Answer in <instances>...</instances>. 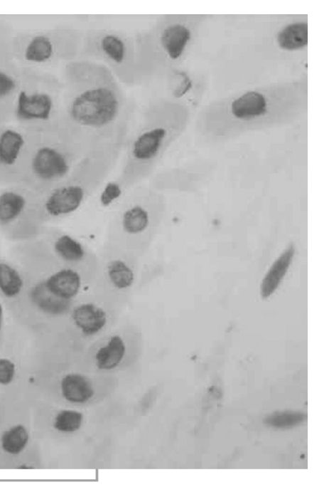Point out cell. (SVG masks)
Returning a JSON list of instances; mask_svg holds the SVG:
<instances>
[{
  "label": "cell",
  "instance_id": "cell-1",
  "mask_svg": "<svg viewBox=\"0 0 329 497\" xmlns=\"http://www.w3.org/2000/svg\"><path fill=\"white\" fill-rule=\"evenodd\" d=\"M88 83L72 100L69 114L88 133V142L100 155L116 157L128 117L122 95L107 68L91 64Z\"/></svg>",
  "mask_w": 329,
  "mask_h": 497
},
{
  "label": "cell",
  "instance_id": "cell-2",
  "mask_svg": "<svg viewBox=\"0 0 329 497\" xmlns=\"http://www.w3.org/2000/svg\"><path fill=\"white\" fill-rule=\"evenodd\" d=\"M117 219L124 232L139 235L145 232L153 221L157 211V199L152 189H139L126 198L117 211Z\"/></svg>",
  "mask_w": 329,
  "mask_h": 497
},
{
  "label": "cell",
  "instance_id": "cell-3",
  "mask_svg": "<svg viewBox=\"0 0 329 497\" xmlns=\"http://www.w3.org/2000/svg\"><path fill=\"white\" fill-rule=\"evenodd\" d=\"M32 168L38 178L53 182L67 177L71 172L72 164L58 149L43 146L36 151L32 160Z\"/></svg>",
  "mask_w": 329,
  "mask_h": 497
},
{
  "label": "cell",
  "instance_id": "cell-4",
  "mask_svg": "<svg viewBox=\"0 0 329 497\" xmlns=\"http://www.w3.org/2000/svg\"><path fill=\"white\" fill-rule=\"evenodd\" d=\"M95 47L111 66L122 69L130 64V49L125 38L114 32H104L95 41Z\"/></svg>",
  "mask_w": 329,
  "mask_h": 497
},
{
  "label": "cell",
  "instance_id": "cell-5",
  "mask_svg": "<svg viewBox=\"0 0 329 497\" xmlns=\"http://www.w3.org/2000/svg\"><path fill=\"white\" fill-rule=\"evenodd\" d=\"M53 102L47 93L28 95L21 91L18 97L16 113L22 120H48L52 114Z\"/></svg>",
  "mask_w": 329,
  "mask_h": 497
},
{
  "label": "cell",
  "instance_id": "cell-6",
  "mask_svg": "<svg viewBox=\"0 0 329 497\" xmlns=\"http://www.w3.org/2000/svg\"><path fill=\"white\" fill-rule=\"evenodd\" d=\"M44 283L56 296L70 300L75 297L81 286L80 274L72 268H63L50 276Z\"/></svg>",
  "mask_w": 329,
  "mask_h": 497
},
{
  "label": "cell",
  "instance_id": "cell-7",
  "mask_svg": "<svg viewBox=\"0 0 329 497\" xmlns=\"http://www.w3.org/2000/svg\"><path fill=\"white\" fill-rule=\"evenodd\" d=\"M72 318L75 325L86 335H92L106 325L105 312L93 303H84L75 308Z\"/></svg>",
  "mask_w": 329,
  "mask_h": 497
},
{
  "label": "cell",
  "instance_id": "cell-8",
  "mask_svg": "<svg viewBox=\"0 0 329 497\" xmlns=\"http://www.w3.org/2000/svg\"><path fill=\"white\" fill-rule=\"evenodd\" d=\"M293 254L294 247L290 245L272 264L261 285L262 298L269 297L278 288L291 264Z\"/></svg>",
  "mask_w": 329,
  "mask_h": 497
},
{
  "label": "cell",
  "instance_id": "cell-9",
  "mask_svg": "<svg viewBox=\"0 0 329 497\" xmlns=\"http://www.w3.org/2000/svg\"><path fill=\"white\" fill-rule=\"evenodd\" d=\"M190 38V30L182 24L176 23L163 30L160 42L169 58L176 60L181 56Z\"/></svg>",
  "mask_w": 329,
  "mask_h": 497
},
{
  "label": "cell",
  "instance_id": "cell-10",
  "mask_svg": "<svg viewBox=\"0 0 329 497\" xmlns=\"http://www.w3.org/2000/svg\"><path fill=\"white\" fill-rule=\"evenodd\" d=\"M33 303L45 313L58 315L65 313L70 308L71 301L60 298L52 293L45 286L44 281L35 286L31 292Z\"/></svg>",
  "mask_w": 329,
  "mask_h": 497
},
{
  "label": "cell",
  "instance_id": "cell-11",
  "mask_svg": "<svg viewBox=\"0 0 329 497\" xmlns=\"http://www.w3.org/2000/svg\"><path fill=\"white\" fill-rule=\"evenodd\" d=\"M63 397L73 403H84L94 394L89 380L80 374H68L61 381Z\"/></svg>",
  "mask_w": 329,
  "mask_h": 497
},
{
  "label": "cell",
  "instance_id": "cell-12",
  "mask_svg": "<svg viewBox=\"0 0 329 497\" xmlns=\"http://www.w3.org/2000/svg\"><path fill=\"white\" fill-rule=\"evenodd\" d=\"M125 352L126 346L122 338L114 335L106 345L97 350L95 355L96 365L100 370H112L122 360Z\"/></svg>",
  "mask_w": 329,
  "mask_h": 497
},
{
  "label": "cell",
  "instance_id": "cell-13",
  "mask_svg": "<svg viewBox=\"0 0 329 497\" xmlns=\"http://www.w3.org/2000/svg\"><path fill=\"white\" fill-rule=\"evenodd\" d=\"M232 110L239 118L261 115L266 112V100L259 93L248 92L233 102Z\"/></svg>",
  "mask_w": 329,
  "mask_h": 497
},
{
  "label": "cell",
  "instance_id": "cell-14",
  "mask_svg": "<svg viewBox=\"0 0 329 497\" xmlns=\"http://www.w3.org/2000/svg\"><path fill=\"white\" fill-rule=\"evenodd\" d=\"M24 145L23 136L13 130H6L0 136V163L10 166L17 160Z\"/></svg>",
  "mask_w": 329,
  "mask_h": 497
},
{
  "label": "cell",
  "instance_id": "cell-15",
  "mask_svg": "<svg viewBox=\"0 0 329 497\" xmlns=\"http://www.w3.org/2000/svg\"><path fill=\"white\" fill-rule=\"evenodd\" d=\"M280 46L284 49L294 50L302 48L308 42V25L296 23L287 26L278 36Z\"/></svg>",
  "mask_w": 329,
  "mask_h": 497
},
{
  "label": "cell",
  "instance_id": "cell-16",
  "mask_svg": "<svg viewBox=\"0 0 329 497\" xmlns=\"http://www.w3.org/2000/svg\"><path fill=\"white\" fill-rule=\"evenodd\" d=\"M107 273L111 283L119 289L130 287L134 280L132 268L122 258L109 261L107 265Z\"/></svg>",
  "mask_w": 329,
  "mask_h": 497
},
{
  "label": "cell",
  "instance_id": "cell-17",
  "mask_svg": "<svg viewBox=\"0 0 329 497\" xmlns=\"http://www.w3.org/2000/svg\"><path fill=\"white\" fill-rule=\"evenodd\" d=\"M54 250L62 259L72 263L82 261L86 254L82 244L68 234L61 235L55 240Z\"/></svg>",
  "mask_w": 329,
  "mask_h": 497
},
{
  "label": "cell",
  "instance_id": "cell-18",
  "mask_svg": "<svg viewBox=\"0 0 329 497\" xmlns=\"http://www.w3.org/2000/svg\"><path fill=\"white\" fill-rule=\"evenodd\" d=\"M26 206L25 198L20 194L7 191L0 195V221L10 222L16 219Z\"/></svg>",
  "mask_w": 329,
  "mask_h": 497
},
{
  "label": "cell",
  "instance_id": "cell-19",
  "mask_svg": "<svg viewBox=\"0 0 329 497\" xmlns=\"http://www.w3.org/2000/svg\"><path fill=\"white\" fill-rule=\"evenodd\" d=\"M28 441V433L22 425H16L6 431L1 437L3 449L11 454H18L26 446Z\"/></svg>",
  "mask_w": 329,
  "mask_h": 497
},
{
  "label": "cell",
  "instance_id": "cell-20",
  "mask_svg": "<svg viewBox=\"0 0 329 497\" xmlns=\"http://www.w3.org/2000/svg\"><path fill=\"white\" fill-rule=\"evenodd\" d=\"M23 280L18 272L6 263H0V290L7 297L18 295L22 287Z\"/></svg>",
  "mask_w": 329,
  "mask_h": 497
},
{
  "label": "cell",
  "instance_id": "cell-21",
  "mask_svg": "<svg viewBox=\"0 0 329 497\" xmlns=\"http://www.w3.org/2000/svg\"><path fill=\"white\" fill-rule=\"evenodd\" d=\"M53 53V46L45 36L34 37L26 48L25 58L33 62H44L49 60Z\"/></svg>",
  "mask_w": 329,
  "mask_h": 497
},
{
  "label": "cell",
  "instance_id": "cell-22",
  "mask_svg": "<svg viewBox=\"0 0 329 497\" xmlns=\"http://www.w3.org/2000/svg\"><path fill=\"white\" fill-rule=\"evenodd\" d=\"M306 414L298 412H280L268 416L264 422L271 427L286 428L296 426L305 421Z\"/></svg>",
  "mask_w": 329,
  "mask_h": 497
},
{
  "label": "cell",
  "instance_id": "cell-23",
  "mask_svg": "<svg viewBox=\"0 0 329 497\" xmlns=\"http://www.w3.org/2000/svg\"><path fill=\"white\" fill-rule=\"evenodd\" d=\"M82 419V413L75 410L65 409L57 415L54 427L62 432H73L80 427Z\"/></svg>",
  "mask_w": 329,
  "mask_h": 497
},
{
  "label": "cell",
  "instance_id": "cell-24",
  "mask_svg": "<svg viewBox=\"0 0 329 497\" xmlns=\"http://www.w3.org/2000/svg\"><path fill=\"white\" fill-rule=\"evenodd\" d=\"M126 188L118 179L105 184L99 195V202L103 207H108L122 197Z\"/></svg>",
  "mask_w": 329,
  "mask_h": 497
},
{
  "label": "cell",
  "instance_id": "cell-25",
  "mask_svg": "<svg viewBox=\"0 0 329 497\" xmlns=\"http://www.w3.org/2000/svg\"><path fill=\"white\" fill-rule=\"evenodd\" d=\"M15 375V365L8 359L0 358V383L9 384Z\"/></svg>",
  "mask_w": 329,
  "mask_h": 497
},
{
  "label": "cell",
  "instance_id": "cell-26",
  "mask_svg": "<svg viewBox=\"0 0 329 497\" xmlns=\"http://www.w3.org/2000/svg\"><path fill=\"white\" fill-rule=\"evenodd\" d=\"M14 88V80L9 75L0 72V98L10 93Z\"/></svg>",
  "mask_w": 329,
  "mask_h": 497
},
{
  "label": "cell",
  "instance_id": "cell-27",
  "mask_svg": "<svg viewBox=\"0 0 329 497\" xmlns=\"http://www.w3.org/2000/svg\"><path fill=\"white\" fill-rule=\"evenodd\" d=\"M183 80L180 86L175 90L173 95L176 98L183 95L191 87V81L190 78L185 74L182 73Z\"/></svg>",
  "mask_w": 329,
  "mask_h": 497
},
{
  "label": "cell",
  "instance_id": "cell-28",
  "mask_svg": "<svg viewBox=\"0 0 329 497\" xmlns=\"http://www.w3.org/2000/svg\"><path fill=\"white\" fill-rule=\"evenodd\" d=\"M2 314H3V309H2L1 305L0 304V330H1V328Z\"/></svg>",
  "mask_w": 329,
  "mask_h": 497
}]
</instances>
